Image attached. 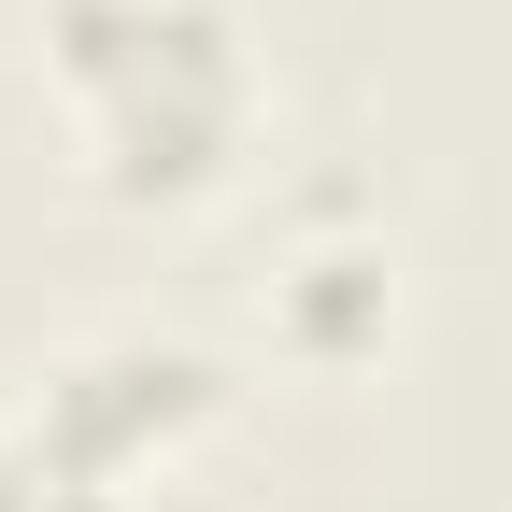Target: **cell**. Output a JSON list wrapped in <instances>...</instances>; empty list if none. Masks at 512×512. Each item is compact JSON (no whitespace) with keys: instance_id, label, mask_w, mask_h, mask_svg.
Instances as JSON below:
<instances>
[{"instance_id":"3","label":"cell","mask_w":512,"mask_h":512,"mask_svg":"<svg viewBox=\"0 0 512 512\" xmlns=\"http://www.w3.org/2000/svg\"><path fill=\"white\" fill-rule=\"evenodd\" d=\"M384 313H399L384 256H299V271H285V342H299V356H356V342H384Z\"/></svg>"},{"instance_id":"2","label":"cell","mask_w":512,"mask_h":512,"mask_svg":"<svg viewBox=\"0 0 512 512\" xmlns=\"http://www.w3.org/2000/svg\"><path fill=\"white\" fill-rule=\"evenodd\" d=\"M72 456H100L114 484H143L157 456H185L214 413H228V370L200 342H157V328H114V342H72L43 370V399H29Z\"/></svg>"},{"instance_id":"4","label":"cell","mask_w":512,"mask_h":512,"mask_svg":"<svg viewBox=\"0 0 512 512\" xmlns=\"http://www.w3.org/2000/svg\"><path fill=\"white\" fill-rule=\"evenodd\" d=\"M0 512H128V484L100 456H72L43 413H15L0 427Z\"/></svg>"},{"instance_id":"1","label":"cell","mask_w":512,"mask_h":512,"mask_svg":"<svg viewBox=\"0 0 512 512\" xmlns=\"http://www.w3.org/2000/svg\"><path fill=\"white\" fill-rule=\"evenodd\" d=\"M43 86L100 200H214L256 143V57L228 0H43Z\"/></svg>"}]
</instances>
